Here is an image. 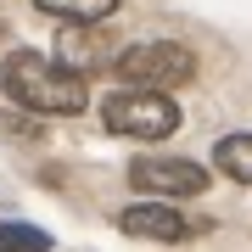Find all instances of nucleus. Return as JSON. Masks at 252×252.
I'll return each instance as SVG.
<instances>
[{
	"instance_id": "5",
	"label": "nucleus",
	"mask_w": 252,
	"mask_h": 252,
	"mask_svg": "<svg viewBox=\"0 0 252 252\" xmlns=\"http://www.w3.org/2000/svg\"><path fill=\"white\" fill-rule=\"evenodd\" d=\"M118 230L124 235H146V241H185L196 224H190L180 207H168V202H135V207L118 213Z\"/></svg>"
},
{
	"instance_id": "4",
	"label": "nucleus",
	"mask_w": 252,
	"mask_h": 252,
	"mask_svg": "<svg viewBox=\"0 0 252 252\" xmlns=\"http://www.w3.org/2000/svg\"><path fill=\"white\" fill-rule=\"evenodd\" d=\"M129 185L146 196H202L207 168L190 157H135L129 162Z\"/></svg>"
},
{
	"instance_id": "6",
	"label": "nucleus",
	"mask_w": 252,
	"mask_h": 252,
	"mask_svg": "<svg viewBox=\"0 0 252 252\" xmlns=\"http://www.w3.org/2000/svg\"><path fill=\"white\" fill-rule=\"evenodd\" d=\"M45 17H62L67 28H95L118 11V0H34Z\"/></svg>"
},
{
	"instance_id": "10",
	"label": "nucleus",
	"mask_w": 252,
	"mask_h": 252,
	"mask_svg": "<svg viewBox=\"0 0 252 252\" xmlns=\"http://www.w3.org/2000/svg\"><path fill=\"white\" fill-rule=\"evenodd\" d=\"M0 39H6V23H0Z\"/></svg>"
},
{
	"instance_id": "1",
	"label": "nucleus",
	"mask_w": 252,
	"mask_h": 252,
	"mask_svg": "<svg viewBox=\"0 0 252 252\" xmlns=\"http://www.w3.org/2000/svg\"><path fill=\"white\" fill-rule=\"evenodd\" d=\"M0 90L23 112H39V118H67L90 107V79L67 73L56 56H39V51H11L0 62Z\"/></svg>"
},
{
	"instance_id": "2",
	"label": "nucleus",
	"mask_w": 252,
	"mask_h": 252,
	"mask_svg": "<svg viewBox=\"0 0 252 252\" xmlns=\"http://www.w3.org/2000/svg\"><path fill=\"white\" fill-rule=\"evenodd\" d=\"M112 73L124 79V90H157V95H168L174 84L196 79V56H190L180 39H140V45H129V51L112 56Z\"/></svg>"
},
{
	"instance_id": "7",
	"label": "nucleus",
	"mask_w": 252,
	"mask_h": 252,
	"mask_svg": "<svg viewBox=\"0 0 252 252\" xmlns=\"http://www.w3.org/2000/svg\"><path fill=\"white\" fill-rule=\"evenodd\" d=\"M56 62H62L67 73H95L101 62V34H90V28H62V51H56Z\"/></svg>"
},
{
	"instance_id": "8",
	"label": "nucleus",
	"mask_w": 252,
	"mask_h": 252,
	"mask_svg": "<svg viewBox=\"0 0 252 252\" xmlns=\"http://www.w3.org/2000/svg\"><path fill=\"white\" fill-rule=\"evenodd\" d=\"M213 162H219V174L235 185H252V129H241V135H224L213 146Z\"/></svg>"
},
{
	"instance_id": "3",
	"label": "nucleus",
	"mask_w": 252,
	"mask_h": 252,
	"mask_svg": "<svg viewBox=\"0 0 252 252\" xmlns=\"http://www.w3.org/2000/svg\"><path fill=\"white\" fill-rule=\"evenodd\" d=\"M101 124L124 140H168L180 129V107L157 90H112L101 101Z\"/></svg>"
},
{
	"instance_id": "9",
	"label": "nucleus",
	"mask_w": 252,
	"mask_h": 252,
	"mask_svg": "<svg viewBox=\"0 0 252 252\" xmlns=\"http://www.w3.org/2000/svg\"><path fill=\"white\" fill-rule=\"evenodd\" d=\"M0 252H51V235L34 224H0Z\"/></svg>"
}]
</instances>
